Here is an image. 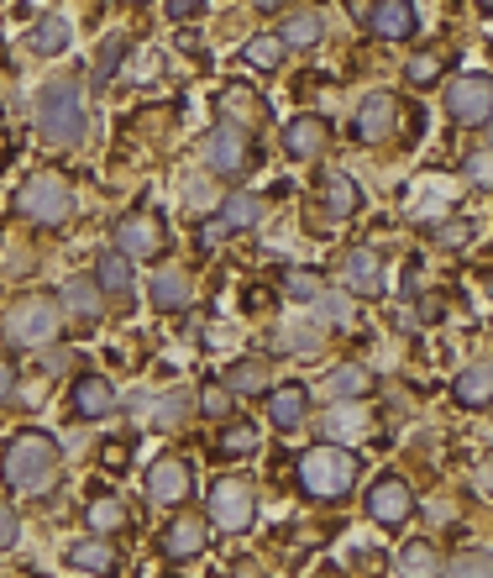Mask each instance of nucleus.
<instances>
[{
    "mask_svg": "<svg viewBox=\"0 0 493 578\" xmlns=\"http://www.w3.org/2000/svg\"><path fill=\"white\" fill-rule=\"evenodd\" d=\"M284 148H289V159H320L331 148V126L320 116H295L284 126Z\"/></svg>",
    "mask_w": 493,
    "mask_h": 578,
    "instance_id": "15",
    "label": "nucleus"
},
{
    "mask_svg": "<svg viewBox=\"0 0 493 578\" xmlns=\"http://www.w3.org/2000/svg\"><path fill=\"white\" fill-rule=\"evenodd\" d=\"M456 405H468V410H483L493 399V358H483V363H473V368H462L456 374Z\"/></svg>",
    "mask_w": 493,
    "mask_h": 578,
    "instance_id": "21",
    "label": "nucleus"
},
{
    "mask_svg": "<svg viewBox=\"0 0 493 578\" xmlns=\"http://www.w3.org/2000/svg\"><path fill=\"white\" fill-rule=\"evenodd\" d=\"M11 395H17V368L0 358V399H11Z\"/></svg>",
    "mask_w": 493,
    "mask_h": 578,
    "instance_id": "48",
    "label": "nucleus"
},
{
    "mask_svg": "<svg viewBox=\"0 0 493 578\" xmlns=\"http://www.w3.org/2000/svg\"><path fill=\"white\" fill-rule=\"evenodd\" d=\"M320 290H326V280H320L316 268H289L284 274V295L289 300H320Z\"/></svg>",
    "mask_w": 493,
    "mask_h": 578,
    "instance_id": "36",
    "label": "nucleus"
},
{
    "mask_svg": "<svg viewBox=\"0 0 493 578\" xmlns=\"http://www.w3.org/2000/svg\"><path fill=\"white\" fill-rule=\"evenodd\" d=\"M69 562H74L80 574H100V578H111V574L121 568V552L111 547V541L90 537V541H74V547H69Z\"/></svg>",
    "mask_w": 493,
    "mask_h": 578,
    "instance_id": "22",
    "label": "nucleus"
},
{
    "mask_svg": "<svg viewBox=\"0 0 493 578\" xmlns=\"http://www.w3.org/2000/svg\"><path fill=\"white\" fill-rule=\"evenodd\" d=\"M210 547V531H205V520L199 516H178L168 531L158 537V552L168 562H189V558H199Z\"/></svg>",
    "mask_w": 493,
    "mask_h": 578,
    "instance_id": "11",
    "label": "nucleus"
},
{
    "mask_svg": "<svg viewBox=\"0 0 493 578\" xmlns=\"http://www.w3.org/2000/svg\"><path fill=\"white\" fill-rule=\"evenodd\" d=\"M320 316L336 321V326H347V321H352V305L341 295H326V290H320Z\"/></svg>",
    "mask_w": 493,
    "mask_h": 578,
    "instance_id": "42",
    "label": "nucleus"
},
{
    "mask_svg": "<svg viewBox=\"0 0 493 578\" xmlns=\"http://www.w3.org/2000/svg\"><path fill=\"white\" fill-rule=\"evenodd\" d=\"M205 510L216 520L220 531H247L257 520V495L247 479H216L205 489Z\"/></svg>",
    "mask_w": 493,
    "mask_h": 578,
    "instance_id": "6",
    "label": "nucleus"
},
{
    "mask_svg": "<svg viewBox=\"0 0 493 578\" xmlns=\"http://www.w3.org/2000/svg\"><path fill=\"white\" fill-rule=\"evenodd\" d=\"M6 337L17 342V347H48V342L59 337V300L21 295L6 311Z\"/></svg>",
    "mask_w": 493,
    "mask_h": 578,
    "instance_id": "4",
    "label": "nucleus"
},
{
    "mask_svg": "<svg viewBox=\"0 0 493 578\" xmlns=\"http://www.w3.org/2000/svg\"><path fill=\"white\" fill-rule=\"evenodd\" d=\"M483 489H489V495H493V458L483 463Z\"/></svg>",
    "mask_w": 493,
    "mask_h": 578,
    "instance_id": "51",
    "label": "nucleus"
},
{
    "mask_svg": "<svg viewBox=\"0 0 493 578\" xmlns=\"http://www.w3.org/2000/svg\"><path fill=\"white\" fill-rule=\"evenodd\" d=\"M74 416L80 420H105L111 410H116V384L105 379V374H84L80 384H74Z\"/></svg>",
    "mask_w": 493,
    "mask_h": 578,
    "instance_id": "14",
    "label": "nucleus"
},
{
    "mask_svg": "<svg viewBox=\"0 0 493 578\" xmlns=\"http://www.w3.org/2000/svg\"><path fill=\"white\" fill-rule=\"evenodd\" d=\"M441 242H468V226L456 221V226H441Z\"/></svg>",
    "mask_w": 493,
    "mask_h": 578,
    "instance_id": "49",
    "label": "nucleus"
},
{
    "mask_svg": "<svg viewBox=\"0 0 493 578\" xmlns=\"http://www.w3.org/2000/svg\"><path fill=\"white\" fill-rule=\"evenodd\" d=\"M121 53H126V42H121V38H111V42H105V53H100V69H95V84H105V80H111V69H116V59H121Z\"/></svg>",
    "mask_w": 493,
    "mask_h": 578,
    "instance_id": "43",
    "label": "nucleus"
},
{
    "mask_svg": "<svg viewBox=\"0 0 493 578\" xmlns=\"http://www.w3.org/2000/svg\"><path fill=\"white\" fill-rule=\"evenodd\" d=\"M220 221H226L232 232H247V226H257V221H263V200L247 195V190H237V195L220 200Z\"/></svg>",
    "mask_w": 493,
    "mask_h": 578,
    "instance_id": "31",
    "label": "nucleus"
},
{
    "mask_svg": "<svg viewBox=\"0 0 493 578\" xmlns=\"http://www.w3.org/2000/svg\"><path fill=\"white\" fill-rule=\"evenodd\" d=\"M226 232H232L226 221H210V226H199V253H210V247H216V242L226 237Z\"/></svg>",
    "mask_w": 493,
    "mask_h": 578,
    "instance_id": "47",
    "label": "nucleus"
},
{
    "mask_svg": "<svg viewBox=\"0 0 493 578\" xmlns=\"http://www.w3.org/2000/svg\"><path fill=\"white\" fill-rule=\"evenodd\" d=\"M205 11V0H168V17L174 21H195Z\"/></svg>",
    "mask_w": 493,
    "mask_h": 578,
    "instance_id": "46",
    "label": "nucleus"
},
{
    "mask_svg": "<svg viewBox=\"0 0 493 578\" xmlns=\"http://www.w3.org/2000/svg\"><path fill=\"white\" fill-rule=\"evenodd\" d=\"M147 290H153V305H158L163 316H174V311H184V305L195 300V284H189L184 268H158Z\"/></svg>",
    "mask_w": 493,
    "mask_h": 578,
    "instance_id": "18",
    "label": "nucleus"
},
{
    "mask_svg": "<svg viewBox=\"0 0 493 578\" xmlns=\"http://www.w3.org/2000/svg\"><path fill=\"white\" fill-rule=\"evenodd\" d=\"M84 520H90V531H95V537H111V531L126 526V505H121L116 495H95L90 505H84Z\"/></svg>",
    "mask_w": 493,
    "mask_h": 578,
    "instance_id": "28",
    "label": "nucleus"
},
{
    "mask_svg": "<svg viewBox=\"0 0 493 578\" xmlns=\"http://www.w3.org/2000/svg\"><path fill=\"white\" fill-rule=\"evenodd\" d=\"M357 432H362V410H331V416H326V442L357 437Z\"/></svg>",
    "mask_w": 493,
    "mask_h": 578,
    "instance_id": "38",
    "label": "nucleus"
},
{
    "mask_svg": "<svg viewBox=\"0 0 493 578\" xmlns=\"http://www.w3.org/2000/svg\"><path fill=\"white\" fill-rule=\"evenodd\" d=\"M17 211L27 221H38V226H63L69 211H74V195H69V184L59 174H32L17 190Z\"/></svg>",
    "mask_w": 493,
    "mask_h": 578,
    "instance_id": "5",
    "label": "nucleus"
},
{
    "mask_svg": "<svg viewBox=\"0 0 493 578\" xmlns=\"http://www.w3.org/2000/svg\"><path fill=\"white\" fill-rule=\"evenodd\" d=\"M199 159H205V169L210 174H242V169H253V142H247V132L242 126H216L210 138H205V148H199Z\"/></svg>",
    "mask_w": 493,
    "mask_h": 578,
    "instance_id": "8",
    "label": "nucleus"
},
{
    "mask_svg": "<svg viewBox=\"0 0 493 578\" xmlns=\"http://www.w3.org/2000/svg\"><path fill=\"white\" fill-rule=\"evenodd\" d=\"M284 48H316L320 38H326V17L320 11H295V17L284 21Z\"/></svg>",
    "mask_w": 493,
    "mask_h": 578,
    "instance_id": "29",
    "label": "nucleus"
},
{
    "mask_svg": "<svg viewBox=\"0 0 493 578\" xmlns=\"http://www.w3.org/2000/svg\"><path fill=\"white\" fill-rule=\"evenodd\" d=\"M441 578H493V552H456Z\"/></svg>",
    "mask_w": 493,
    "mask_h": 578,
    "instance_id": "34",
    "label": "nucleus"
},
{
    "mask_svg": "<svg viewBox=\"0 0 493 578\" xmlns=\"http://www.w3.org/2000/svg\"><path fill=\"white\" fill-rule=\"evenodd\" d=\"M257 11H278V6H284V0H253Z\"/></svg>",
    "mask_w": 493,
    "mask_h": 578,
    "instance_id": "52",
    "label": "nucleus"
},
{
    "mask_svg": "<svg viewBox=\"0 0 493 578\" xmlns=\"http://www.w3.org/2000/svg\"><path fill=\"white\" fill-rule=\"evenodd\" d=\"M38 126L53 148H74L90 132V105L80 80H48L38 90Z\"/></svg>",
    "mask_w": 493,
    "mask_h": 578,
    "instance_id": "2",
    "label": "nucleus"
},
{
    "mask_svg": "<svg viewBox=\"0 0 493 578\" xmlns=\"http://www.w3.org/2000/svg\"><path fill=\"white\" fill-rule=\"evenodd\" d=\"M147 426H178L184 420V395H163V399H147Z\"/></svg>",
    "mask_w": 493,
    "mask_h": 578,
    "instance_id": "37",
    "label": "nucleus"
},
{
    "mask_svg": "<svg viewBox=\"0 0 493 578\" xmlns=\"http://www.w3.org/2000/svg\"><path fill=\"white\" fill-rule=\"evenodd\" d=\"M0 474L17 495H53L59 489V442L48 432H21V437L6 442Z\"/></svg>",
    "mask_w": 493,
    "mask_h": 578,
    "instance_id": "1",
    "label": "nucleus"
},
{
    "mask_svg": "<svg viewBox=\"0 0 493 578\" xmlns=\"http://www.w3.org/2000/svg\"><path fill=\"white\" fill-rule=\"evenodd\" d=\"M59 305L69 311L74 321H100V311H105V290H100L95 280H69L63 284V295H59Z\"/></svg>",
    "mask_w": 493,
    "mask_h": 578,
    "instance_id": "20",
    "label": "nucleus"
},
{
    "mask_svg": "<svg viewBox=\"0 0 493 578\" xmlns=\"http://www.w3.org/2000/svg\"><path fill=\"white\" fill-rule=\"evenodd\" d=\"M95 284L105 290V295L121 300V311H126V300H132V258L121 253V247H105L95 263Z\"/></svg>",
    "mask_w": 493,
    "mask_h": 578,
    "instance_id": "17",
    "label": "nucleus"
},
{
    "mask_svg": "<svg viewBox=\"0 0 493 578\" xmlns=\"http://www.w3.org/2000/svg\"><path fill=\"white\" fill-rule=\"evenodd\" d=\"M394 121H399V100L394 95H368L357 105V142H383L394 138Z\"/></svg>",
    "mask_w": 493,
    "mask_h": 578,
    "instance_id": "13",
    "label": "nucleus"
},
{
    "mask_svg": "<svg viewBox=\"0 0 493 578\" xmlns=\"http://www.w3.org/2000/svg\"><path fill=\"white\" fill-rule=\"evenodd\" d=\"M69 38H74V32H69V21H63V17H42L38 27L27 32L32 53H42V59H59L63 48H69Z\"/></svg>",
    "mask_w": 493,
    "mask_h": 578,
    "instance_id": "27",
    "label": "nucleus"
},
{
    "mask_svg": "<svg viewBox=\"0 0 493 578\" xmlns=\"http://www.w3.org/2000/svg\"><path fill=\"white\" fill-rule=\"evenodd\" d=\"M489 132H493V116H489Z\"/></svg>",
    "mask_w": 493,
    "mask_h": 578,
    "instance_id": "54",
    "label": "nucleus"
},
{
    "mask_svg": "<svg viewBox=\"0 0 493 578\" xmlns=\"http://www.w3.org/2000/svg\"><path fill=\"white\" fill-rule=\"evenodd\" d=\"M441 74H446V59H441V53H431V48H425V53H414L410 69H404V80H410L414 90H425V84H435Z\"/></svg>",
    "mask_w": 493,
    "mask_h": 578,
    "instance_id": "35",
    "label": "nucleus"
},
{
    "mask_svg": "<svg viewBox=\"0 0 493 578\" xmlns=\"http://www.w3.org/2000/svg\"><path fill=\"white\" fill-rule=\"evenodd\" d=\"M299 484L316 499H347L357 484V458L341 447V442H320L299 458Z\"/></svg>",
    "mask_w": 493,
    "mask_h": 578,
    "instance_id": "3",
    "label": "nucleus"
},
{
    "mask_svg": "<svg viewBox=\"0 0 493 578\" xmlns=\"http://www.w3.org/2000/svg\"><path fill=\"white\" fill-rule=\"evenodd\" d=\"M242 63H253V69H278V63H284V38H278V32H257V38L242 48Z\"/></svg>",
    "mask_w": 493,
    "mask_h": 578,
    "instance_id": "32",
    "label": "nucleus"
},
{
    "mask_svg": "<svg viewBox=\"0 0 493 578\" xmlns=\"http://www.w3.org/2000/svg\"><path fill=\"white\" fill-rule=\"evenodd\" d=\"M220 111L232 116V126H237V121H263V116H268L263 95L247 90V84H226V90H220Z\"/></svg>",
    "mask_w": 493,
    "mask_h": 578,
    "instance_id": "26",
    "label": "nucleus"
},
{
    "mask_svg": "<svg viewBox=\"0 0 493 578\" xmlns=\"http://www.w3.org/2000/svg\"><path fill=\"white\" fill-rule=\"evenodd\" d=\"M368 27H373V38H414V6L410 0H378L373 11H368Z\"/></svg>",
    "mask_w": 493,
    "mask_h": 578,
    "instance_id": "16",
    "label": "nucleus"
},
{
    "mask_svg": "<svg viewBox=\"0 0 493 578\" xmlns=\"http://www.w3.org/2000/svg\"><path fill=\"white\" fill-rule=\"evenodd\" d=\"M410 510H414V495L399 474H389V479H378L373 489H368V516H373L378 526H404Z\"/></svg>",
    "mask_w": 493,
    "mask_h": 578,
    "instance_id": "10",
    "label": "nucleus"
},
{
    "mask_svg": "<svg viewBox=\"0 0 493 578\" xmlns=\"http://www.w3.org/2000/svg\"><path fill=\"white\" fill-rule=\"evenodd\" d=\"M199 410H205V416H226V410H232V389H226V384H205V389H199Z\"/></svg>",
    "mask_w": 493,
    "mask_h": 578,
    "instance_id": "41",
    "label": "nucleus"
},
{
    "mask_svg": "<svg viewBox=\"0 0 493 578\" xmlns=\"http://www.w3.org/2000/svg\"><path fill=\"white\" fill-rule=\"evenodd\" d=\"M226 389L232 395H268V363L263 358H237L232 368H226Z\"/></svg>",
    "mask_w": 493,
    "mask_h": 578,
    "instance_id": "25",
    "label": "nucleus"
},
{
    "mask_svg": "<svg viewBox=\"0 0 493 578\" xmlns=\"http://www.w3.org/2000/svg\"><path fill=\"white\" fill-rule=\"evenodd\" d=\"M278 347H284V353H299V358H310V353L320 347V337L310 332V326H289V337H278Z\"/></svg>",
    "mask_w": 493,
    "mask_h": 578,
    "instance_id": "40",
    "label": "nucleus"
},
{
    "mask_svg": "<svg viewBox=\"0 0 493 578\" xmlns=\"http://www.w3.org/2000/svg\"><path fill=\"white\" fill-rule=\"evenodd\" d=\"M305 410H310L305 384H289V389H274V395H268V420H274L278 432H299V426H305Z\"/></svg>",
    "mask_w": 493,
    "mask_h": 578,
    "instance_id": "19",
    "label": "nucleus"
},
{
    "mask_svg": "<svg viewBox=\"0 0 493 578\" xmlns=\"http://www.w3.org/2000/svg\"><path fill=\"white\" fill-rule=\"evenodd\" d=\"M116 247L126 258H158L168 247V226L153 211H132V216L116 221Z\"/></svg>",
    "mask_w": 493,
    "mask_h": 578,
    "instance_id": "9",
    "label": "nucleus"
},
{
    "mask_svg": "<svg viewBox=\"0 0 493 578\" xmlns=\"http://www.w3.org/2000/svg\"><path fill=\"white\" fill-rule=\"evenodd\" d=\"M462 169H468V180L473 184H493V153H473Z\"/></svg>",
    "mask_w": 493,
    "mask_h": 578,
    "instance_id": "45",
    "label": "nucleus"
},
{
    "mask_svg": "<svg viewBox=\"0 0 493 578\" xmlns=\"http://www.w3.org/2000/svg\"><path fill=\"white\" fill-rule=\"evenodd\" d=\"M220 453H226V458L257 453V432H253V426H226V437H220Z\"/></svg>",
    "mask_w": 493,
    "mask_h": 578,
    "instance_id": "39",
    "label": "nucleus"
},
{
    "mask_svg": "<svg viewBox=\"0 0 493 578\" xmlns=\"http://www.w3.org/2000/svg\"><path fill=\"white\" fill-rule=\"evenodd\" d=\"M232 578H263V568H257V562H237V568H232Z\"/></svg>",
    "mask_w": 493,
    "mask_h": 578,
    "instance_id": "50",
    "label": "nucleus"
},
{
    "mask_svg": "<svg viewBox=\"0 0 493 578\" xmlns=\"http://www.w3.org/2000/svg\"><path fill=\"white\" fill-rule=\"evenodd\" d=\"M399 578H441V562L425 541H410L404 552H399Z\"/></svg>",
    "mask_w": 493,
    "mask_h": 578,
    "instance_id": "33",
    "label": "nucleus"
},
{
    "mask_svg": "<svg viewBox=\"0 0 493 578\" xmlns=\"http://www.w3.org/2000/svg\"><path fill=\"white\" fill-rule=\"evenodd\" d=\"M446 111L456 126H489L493 116V74H462L446 90Z\"/></svg>",
    "mask_w": 493,
    "mask_h": 578,
    "instance_id": "7",
    "label": "nucleus"
},
{
    "mask_svg": "<svg viewBox=\"0 0 493 578\" xmlns=\"http://www.w3.org/2000/svg\"><path fill=\"white\" fill-rule=\"evenodd\" d=\"M378 284H383V268H378L373 247H352L347 253V290L352 295H378Z\"/></svg>",
    "mask_w": 493,
    "mask_h": 578,
    "instance_id": "24",
    "label": "nucleus"
},
{
    "mask_svg": "<svg viewBox=\"0 0 493 578\" xmlns=\"http://www.w3.org/2000/svg\"><path fill=\"white\" fill-rule=\"evenodd\" d=\"M17 537H21V520H17V510L0 499V547H17Z\"/></svg>",
    "mask_w": 493,
    "mask_h": 578,
    "instance_id": "44",
    "label": "nucleus"
},
{
    "mask_svg": "<svg viewBox=\"0 0 493 578\" xmlns=\"http://www.w3.org/2000/svg\"><path fill=\"white\" fill-rule=\"evenodd\" d=\"M477 6H483V11H493V0H477Z\"/></svg>",
    "mask_w": 493,
    "mask_h": 578,
    "instance_id": "53",
    "label": "nucleus"
},
{
    "mask_svg": "<svg viewBox=\"0 0 493 578\" xmlns=\"http://www.w3.org/2000/svg\"><path fill=\"white\" fill-rule=\"evenodd\" d=\"M147 499L153 505H184L189 499V463L184 458H158L147 468Z\"/></svg>",
    "mask_w": 493,
    "mask_h": 578,
    "instance_id": "12",
    "label": "nucleus"
},
{
    "mask_svg": "<svg viewBox=\"0 0 493 578\" xmlns=\"http://www.w3.org/2000/svg\"><path fill=\"white\" fill-rule=\"evenodd\" d=\"M320 200H326V216L331 221L357 216V205H362V195H357V184L347 180V174H326V180H320Z\"/></svg>",
    "mask_w": 493,
    "mask_h": 578,
    "instance_id": "23",
    "label": "nucleus"
},
{
    "mask_svg": "<svg viewBox=\"0 0 493 578\" xmlns=\"http://www.w3.org/2000/svg\"><path fill=\"white\" fill-rule=\"evenodd\" d=\"M368 384H373V374H368L362 363H341L336 374H326V395L331 399H357V395H368Z\"/></svg>",
    "mask_w": 493,
    "mask_h": 578,
    "instance_id": "30",
    "label": "nucleus"
}]
</instances>
